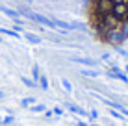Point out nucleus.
Returning a JSON list of instances; mask_svg holds the SVG:
<instances>
[{"label": "nucleus", "mask_w": 128, "mask_h": 126, "mask_svg": "<svg viewBox=\"0 0 128 126\" xmlns=\"http://www.w3.org/2000/svg\"><path fill=\"white\" fill-rule=\"evenodd\" d=\"M89 20L102 41L115 43L128 30V0H91Z\"/></svg>", "instance_id": "f257e3e1"}]
</instances>
